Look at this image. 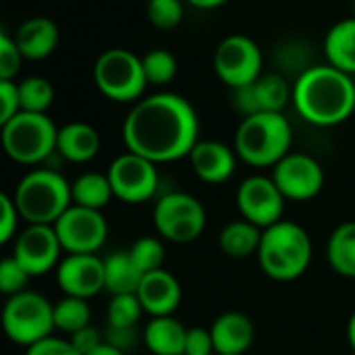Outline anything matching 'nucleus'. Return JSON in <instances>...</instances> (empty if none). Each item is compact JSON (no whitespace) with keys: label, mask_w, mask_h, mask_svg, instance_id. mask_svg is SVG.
<instances>
[{"label":"nucleus","mask_w":355,"mask_h":355,"mask_svg":"<svg viewBox=\"0 0 355 355\" xmlns=\"http://www.w3.org/2000/svg\"><path fill=\"white\" fill-rule=\"evenodd\" d=\"M56 152L75 164L89 162L100 152V133L87 123H69L58 129Z\"/></svg>","instance_id":"4be33fe9"},{"label":"nucleus","mask_w":355,"mask_h":355,"mask_svg":"<svg viewBox=\"0 0 355 355\" xmlns=\"http://www.w3.org/2000/svg\"><path fill=\"white\" fill-rule=\"evenodd\" d=\"M262 231L264 229L256 227L254 223H250L245 218L233 220L223 227V231L218 235V245L225 256H229L233 260H243L252 254H258V248L262 241Z\"/></svg>","instance_id":"393cba45"},{"label":"nucleus","mask_w":355,"mask_h":355,"mask_svg":"<svg viewBox=\"0 0 355 355\" xmlns=\"http://www.w3.org/2000/svg\"><path fill=\"white\" fill-rule=\"evenodd\" d=\"M141 339L154 355H185L187 329L173 316H158L148 322Z\"/></svg>","instance_id":"5701e85b"},{"label":"nucleus","mask_w":355,"mask_h":355,"mask_svg":"<svg viewBox=\"0 0 355 355\" xmlns=\"http://www.w3.org/2000/svg\"><path fill=\"white\" fill-rule=\"evenodd\" d=\"M214 71L229 87H241L262 75V52L248 35L225 37L214 52Z\"/></svg>","instance_id":"f8f14e48"},{"label":"nucleus","mask_w":355,"mask_h":355,"mask_svg":"<svg viewBox=\"0 0 355 355\" xmlns=\"http://www.w3.org/2000/svg\"><path fill=\"white\" fill-rule=\"evenodd\" d=\"M15 206L27 225H54L71 206V183L52 168L27 173L15 189Z\"/></svg>","instance_id":"39448f33"},{"label":"nucleus","mask_w":355,"mask_h":355,"mask_svg":"<svg viewBox=\"0 0 355 355\" xmlns=\"http://www.w3.org/2000/svg\"><path fill=\"white\" fill-rule=\"evenodd\" d=\"M137 297L141 302L144 312L150 314L152 318H158V316L175 314V310L181 304L183 291L177 277L166 268H160L144 275L141 285L137 289Z\"/></svg>","instance_id":"6ab92c4d"},{"label":"nucleus","mask_w":355,"mask_h":355,"mask_svg":"<svg viewBox=\"0 0 355 355\" xmlns=\"http://www.w3.org/2000/svg\"><path fill=\"white\" fill-rule=\"evenodd\" d=\"M104 272L96 254H67L56 266V283L64 295L89 300L104 289Z\"/></svg>","instance_id":"f3484780"},{"label":"nucleus","mask_w":355,"mask_h":355,"mask_svg":"<svg viewBox=\"0 0 355 355\" xmlns=\"http://www.w3.org/2000/svg\"><path fill=\"white\" fill-rule=\"evenodd\" d=\"M129 254L144 275L164 268V243L156 237H139L131 245Z\"/></svg>","instance_id":"473e14b6"},{"label":"nucleus","mask_w":355,"mask_h":355,"mask_svg":"<svg viewBox=\"0 0 355 355\" xmlns=\"http://www.w3.org/2000/svg\"><path fill=\"white\" fill-rule=\"evenodd\" d=\"M293 104L302 119L312 125H339L355 110L354 79L333 64L310 67L293 85Z\"/></svg>","instance_id":"f03ea898"},{"label":"nucleus","mask_w":355,"mask_h":355,"mask_svg":"<svg viewBox=\"0 0 355 355\" xmlns=\"http://www.w3.org/2000/svg\"><path fill=\"white\" fill-rule=\"evenodd\" d=\"M25 355H81L71 341L67 339H56V337H48L31 347H27Z\"/></svg>","instance_id":"ea45409f"},{"label":"nucleus","mask_w":355,"mask_h":355,"mask_svg":"<svg viewBox=\"0 0 355 355\" xmlns=\"http://www.w3.org/2000/svg\"><path fill=\"white\" fill-rule=\"evenodd\" d=\"M17 112H21L19 85L12 81H0V123L4 125Z\"/></svg>","instance_id":"58836bf2"},{"label":"nucleus","mask_w":355,"mask_h":355,"mask_svg":"<svg viewBox=\"0 0 355 355\" xmlns=\"http://www.w3.org/2000/svg\"><path fill=\"white\" fill-rule=\"evenodd\" d=\"M2 327L6 337L23 347H31L52 337L54 304L35 291H21L10 295L2 310Z\"/></svg>","instance_id":"0eeeda50"},{"label":"nucleus","mask_w":355,"mask_h":355,"mask_svg":"<svg viewBox=\"0 0 355 355\" xmlns=\"http://www.w3.org/2000/svg\"><path fill=\"white\" fill-rule=\"evenodd\" d=\"M154 227L171 243H191L206 229V210L191 193L171 191L154 206Z\"/></svg>","instance_id":"1a4fd4ad"},{"label":"nucleus","mask_w":355,"mask_h":355,"mask_svg":"<svg viewBox=\"0 0 355 355\" xmlns=\"http://www.w3.org/2000/svg\"><path fill=\"white\" fill-rule=\"evenodd\" d=\"M329 64L354 75L355 73V17L343 19L331 27L324 40Z\"/></svg>","instance_id":"a878e982"},{"label":"nucleus","mask_w":355,"mask_h":355,"mask_svg":"<svg viewBox=\"0 0 355 355\" xmlns=\"http://www.w3.org/2000/svg\"><path fill=\"white\" fill-rule=\"evenodd\" d=\"M106 343L119 347L121 352H129L131 347L137 345V333L135 329H110L108 327V333H106Z\"/></svg>","instance_id":"79ce46f5"},{"label":"nucleus","mask_w":355,"mask_h":355,"mask_svg":"<svg viewBox=\"0 0 355 355\" xmlns=\"http://www.w3.org/2000/svg\"><path fill=\"white\" fill-rule=\"evenodd\" d=\"M94 81L114 102H135L148 85L141 58L125 48H110L100 54L94 64Z\"/></svg>","instance_id":"6e6552de"},{"label":"nucleus","mask_w":355,"mask_h":355,"mask_svg":"<svg viewBox=\"0 0 355 355\" xmlns=\"http://www.w3.org/2000/svg\"><path fill=\"white\" fill-rule=\"evenodd\" d=\"M58 129L46 112H17L2 125V148L19 164H37L56 152Z\"/></svg>","instance_id":"423d86ee"},{"label":"nucleus","mask_w":355,"mask_h":355,"mask_svg":"<svg viewBox=\"0 0 355 355\" xmlns=\"http://www.w3.org/2000/svg\"><path fill=\"white\" fill-rule=\"evenodd\" d=\"M71 193H73V204L92 210H102L114 198L108 175H100V173L79 175L71 183Z\"/></svg>","instance_id":"cd10ccee"},{"label":"nucleus","mask_w":355,"mask_h":355,"mask_svg":"<svg viewBox=\"0 0 355 355\" xmlns=\"http://www.w3.org/2000/svg\"><path fill=\"white\" fill-rule=\"evenodd\" d=\"M235 108L243 114H258V112H283V108L293 100V87L285 81L279 73H262L256 81L235 87L233 89Z\"/></svg>","instance_id":"dca6fc26"},{"label":"nucleus","mask_w":355,"mask_h":355,"mask_svg":"<svg viewBox=\"0 0 355 355\" xmlns=\"http://www.w3.org/2000/svg\"><path fill=\"white\" fill-rule=\"evenodd\" d=\"M237 206L245 220L260 229H268L283 220L285 196L272 181V177L252 175L237 189Z\"/></svg>","instance_id":"ddd939ff"},{"label":"nucleus","mask_w":355,"mask_h":355,"mask_svg":"<svg viewBox=\"0 0 355 355\" xmlns=\"http://www.w3.org/2000/svg\"><path fill=\"white\" fill-rule=\"evenodd\" d=\"M200 121L193 106L179 94H154L137 100L123 123L129 152L156 164L189 156L200 141Z\"/></svg>","instance_id":"f257e3e1"},{"label":"nucleus","mask_w":355,"mask_h":355,"mask_svg":"<svg viewBox=\"0 0 355 355\" xmlns=\"http://www.w3.org/2000/svg\"><path fill=\"white\" fill-rule=\"evenodd\" d=\"M19 85L21 110L27 112H46L54 102V87L44 77H27Z\"/></svg>","instance_id":"c756f323"},{"label":"nucleus","mask_w":355,"mask_h":355,"mask_svg":"<svg viewBox=\"0 0 355 355\" xmlns=\"http://www.w3.org/2000/svg\"><path fill=\"white\" fill-rule=\"evenodd\" d=\"M347 339H349V345H352V349L355 352V312L352 314V318H349V324H347Z\"/></svg>","instance_id":"a18cd8bd"},{"label":"nucleus","mask_w":355,"mask_h":355,"mask_svg":"<svg viewBox=\"0 0 355 355\" xmlns=\"http://www.w3.org/2000/svg\"><path fill=\"white\" fill-rule=\"evenodd\" d=\"M15 42L23 58L40 60L54 52L58 44V27L54 25V21L46 17H33L21 23V27L17 29Z\"/></svg>","instance_id":"412c9836"},{"label":"nucleus","mask_w":355,"mask_h":355,"mask_svg":"<svg viewBox=\"0 0 355 355\" xmlns=\"http://www.w3.org/2000/svg\"><path fill=\"white\" fill-rule=\"evenodd\" d=\"M144 308L137 297V293H125V295H112L106 312V320L110 329H135L141 318Z\"/></svg>","instance_id":"7c9ffc66"},{"label":"nucleus","mask_w":355,"mask_h":355,"mask_svg":"<svg viewBox=\"0 0 355 355\" xmlns=\"http://www.w3.org/2000/svg\"><path fill=\"white\" fill-rule=\"evenodd\" d=\"M214 341L210 329H187L185 355H214Z\"/></svg>","instance_id":"4c0bfd02"},{"label":"nucleus","mask_w":355,"mask_h":355,"mask_svg":"<svg viewBox=\"0 0 355 355\" xmlns=\"http://www.w3.org/2000/svg\"><path fill=\"white\" fill-rule=\"evenodd\" d=\"M187 2L198 6V8H216V6H220V4H225L229 0H187Z\"/></svg>","instance_id":"c03bdc74"},{"label":"nucleus","mask_w":355,"mask_h":355,"mask_svg":"<svg viewBox=\"0 0 355 355\" xmlns=\"http://www.w3.org/2000/svg\"><path fill=\"white\" fill-rule=\"evenodd\" d=\"M141 62H144L146 79L152 85H166L177 75V58L168 50H164V48L150 50L141 58Z\"/></svg>","instance_id":"2f4dec72"},{"label":"nucleus","mask_w":355,"mask_h":355,"mask_svg":"<svg viewBox=\"0 0 355 355\" xmlns=\"http://www.w3.org/2000/svg\"><path fill=\"white\" fill-rule=\"evenodd\" d=\"M69 341L73 343V347H75V349H77L81 355L92 354L96 347H100V345L104 343V339H102L100 331H98V329H94L92 324H89V327H85V329H81V331H77L75 335H71V339H69Z\"/></svg>","instance_id":"a19ab883"},{"label":"nucleus","mask_w":355,"mask_h":355,"mask_svg":"<svg viewBox=\"0 0 355 355\" xmlns=\"http://www.w3.org/2000/svg\"><path fill=\"white\" fill-rule=\"evenodd\" d=\"M60 239L54 225H27L15 239L12 258L29 272V277H42L60 264Z\"/></svg>","instance_id":"4468645a"},{"label":"nucleus","mask_w":355,"mask_h":355,"mask_svg":"<svg viewBox=\"0 0 355 355\" xmlns=\"http://www.w3.org/2000/svg\"><path fill=\"white\" fill-rule=\"evenodd\" d=\"M272 168V181L277 183L285 200L308 202L322 191L324 171L320 162L308 154H287Z\"/></svg>","instance_id":"2eb2a0df"},{"label":"nucleus","mask_w":355,"mask_h":355,"mask_svg":"<svg viewBox=\"0 0 355 355\" xmlns=\"http://www.w3.org/2000/svg\"><path fill=\"white\" fill-rule=\"evenodd\" d=\"M187 158L198 179L210 185L229 181L237 166V152H233L227 144L214 139H200Z\"/></svg>","instance_id":"a211bd4d"},{"label":"nucleus","mask_w":355,"mask_h":355,"mask_svg":"<svg viewBox=\"0 0 355 355\" xmlns=\"http://www.w3.org/2000/svg\"><path fill=\"white\" fill-rule=\"evenodd\" d=\"M29 272L10 256V258H4L0 262V291L4 295H17L21 291H25L27 283H29Z\"/></svg>","instance_id":"f704fd0d"},{"label":"nucleus","mask_w":355,"mask_h":355,"mask_svg":"<svg viewBox=\"0 0 355 355\" xmlns=\"http://www.w3.org/2000/svg\"><path fill=\"white\" fill-rule=\"evenodd\" d=\"M327 260L337 275L355 281V223H343L331 233Z\"/></svg>","instance_id":"bb28decb"},{"label":"nucleus","mask_w":355,"mask_h":355,"mask_svg":"<svg viewBox=\"0 0 355 355\" xmlns=\"http://www.w3.org/2000/svg\"><path fill=\"white\" fill-rule=\"evenodd\" d=\"M210 333L216 355H243L252 347L256 337L252 318L241 312L220 314L212 322Z\"/></svg>","instance_id":"aec40b11"},{"label":"nucleus","mask_w":355,"mask_h":355,"mask_svg":"<svg viewBox=\"0 0 355 355\" xmlns=\"http://www.w3.org/2000/svg\"><path fill=\"white\" fill-rule=\"evenodd\" d=\"M104 289L110 295L137 293L144 272L135 266L129 252H114L104 258Z\"/></svg>","instance_id":"b1692460"},{"label":"nucleus","mask_w":355,"mask_h":355,"mask_svg":"<svg viewBox=\"0 0 355 355\" xmlns=\"http://www.w3.org/2000/svg\"><path fill=\"white\" fill-rule=\"evenodd\" d=\"M23 54L12 37H8L4 31L0 33V81H12V77L21 69Z\"/></svg>","instance_id":"c9c22d12"},{"label":"nucleus","mask_w":355,"mask_h":355,"mask_svg":"<svg viewBox=\"0 0 355 355\" xmlns=\"http://www.w3.org/2000/svg\"><path fill=\"white\" fill-rule=\"evenodd\" d=\"M19 210L15 206V200L6 193L0 196V243H8L15 233H17V225H19Z\"/></svg>","instance_id":"e433bc0d"},{"label":"nucleus","mask_w":355,"mask_h":355,"mask_svg":"<svg viewBox=\"0 0 355 355\" xmlns=\"http://www.w3.org/2000/svg\"><path fill=\"white\" fill-rule=\"evenodd\" d=\"M54 231L67 254H96L108 237V223L102 210L73 204L56 223Z\"/></svg>","instance_id":"9b49d317"},{"label":"nucleus","mask_w":355,"mask_h":355,"mask_svg":"<svg viewBox=\"0 0 355 355\" xmlns=\"http://www.w3.org/2000/svg\"><path fill=\"white\" fill-rule=\"evenodd\" d=\"M87 355H127L125 352H121L119 347H114V345H110V343H102L100 347H96L92 354H87Z\"/></svg>","instance_id":"37998d69"},{"label":"nucleus","mask_w":355,"mask_h":355,"mask_svg":"<svg viewBox=\"0 0 355 355\" xmlns=\"http://www.w3.org/2000/svg\"><path fill=\"white\" fill-rule=\"evenodd\" d=\"M256 258L268 279L289 283L308 270L312 262V239L297 223L279 220L262 231Z\"/></svg>","instance_id":"7ed1b4c3"},{"label":"nucleus","mask_w":355,"mask_h":355,"mask_svg":"<svg viewBox=\"0 0 355 355\" xmlns=\"http://www.w3.org/2000/svg\"><path fill=\"white\" fill-rule=\"evenodd\" d=\"M106 175L110 179L114 198L125 204H144L158 189L156 162L129 150L112 160Z\"/></svg>","instance_id":"9d476101"},{"label":"nucleus","mask_w":355,"mask_h":355,"mask_svg":"<svg viewBox=\"0 0 355 355\" xmlns=\"http://www.w3.org/2000/svg\"><path fill=\"white\" fill-rule=\"evenodd\" d=\"M54 324L58 331L67 335H75L77 331L92 324V310L87 300L64 295L60 302L54 304Z\"/></svg>","instance_id":"c85d7f7f"},{"label":"nucleus","mask_w":355,"mask_h":355,"mask_svg":"<svg viewBox=\"0 0 355 355\" xmlns=\"http://www.w3.org/2000/svg\"><path fill=\"white\" fill-rule=\"evenodd\" d=\"M291 139L293 131L283 112H258L243 116L235 133V152L250 166H277L289 154Z\"/></svg>","instance_id":"20e7f679"},{"label":"nucleus","mask_w":355,"mask_h":355,"mask_svg":"<svg viewBox=\"0 0 355 355\" xmlns=\"http://www.w3.org/2000/svg\"><path fill=\"white\" fill-rule=\"evenodd\" d=\"M148 19L158 29H173L183 19V4L181 0H150Z\"/></svg>","instance_id":"72a5a7b5"}]
</instances>
